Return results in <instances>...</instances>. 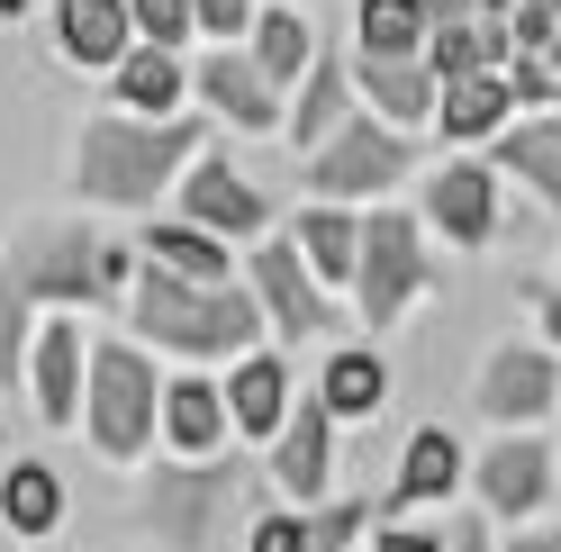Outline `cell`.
<instances>
[{"label": "cell", "mask_w": 561, "mask_h": 552, "mask_svg": "<svg viewBox=\"0 0 561 552\" xmlns=\"http://www.w3.org/2000/svg\"><path fill=\"white\" fill-rule=\"evenodd\" d=\"M208 146L199 118H127V110H100L73 136V191L100 199V209H146L163 199V182Z\"/></svg>", "instance_id": "cell-1"}, {"label": "cell", "mask_w": 561, "mask_h": 552, "mask_svg": "<svg viewBox=\"0 0 561 552\" xmlns=\"http://www.w3.org/2000/svg\"><path fill=\"white\" fill-rule=\"evenodd\" d=\"M127 308H136V335H146V344H163V354H191V363L244 354V344L263 335V308H254V290H236V281L199 290V281H172V272H154V263L136 272Z\"/></svg>", "instance_id": "cell-2"}, {"label": "cell", "mask_w": 561, "mask_h": 552, "mask_svg": "<svg viewBox=\"0 0 561 552\" xmlns=\"http://www.w3.org/2000/svg\"><path fill=\"white\" fill-rule=\"evenodd\" d=\"M154 363L136 344H91L82 354V426L110 462H136L154 444Z\"/></svg>", "instance_id": "cell-3"}, {"label": "cell", "mask_w": 561, "mask_h": 552, "mask_svg": "<svg viewBox=\"0 0 561 552\" xmlns=\"http://www.w3.org/2000/svg\"><path fill=\"white\" fill-rule=\"evenodd\" d=\"M444 281V272L426 263V235H416L408 209H380L363 218V245H354V290H363V326H390L399 308H416Z\"/></svg>", "instance_id": "cell-4"}, {"label": "cell", "mask_w": 561, "mask_h": 552, "mask_svg": "<svg viewBox=\"0 0 561 552\" xmlns=\"http://www.w3.org/2000/svg\"><path fill=\"white\" fill-rule=\"evenodd\" d=\"M244 480L227 462H182V471H154L146 498H136V516H146V534L172 543V552H218V526L236 507Z\"/></svg>", "instance_id": "cell-5"}, {"label": "cell", "mask_w": 561, "mask_h": 552, "mask_svg": "<svg viewBox=\"0 0 561 552\" xmlns=\"http://www.w3.org/2000/svg\"><path fill=\"white\" fill-rule=\"evenodd\" d=\"M118 272L127 263L100 245L91 227H27L19 245H10V281L27 299H110Z\"/></svg>", "instance_id": "cell-6"}, {"label": "cell", "mask_w": 561, "mask_h": 552, "mask_svg": "<svg viewBox=\"0 0 561 552\" xmlns=\"http://www.w3.org/2000/svg\"><path fill=\"white\" fill-rule=\"evenodd\" d=\"M408 172V136L399 127H371V118H344L318 154H308V191L327 199H363V191H390Z\"/></svg>", "instance_id": "cell-7"}, {"label": "cell", "mask_w": 561, "mask_h": 552, "mask_svg": "<svg viewBox=\"0 0 561 552\" xmlns=\"http://www.w3.org/2000/svg\"><path fill=\"white\" fill-rule=\"evenodd\" d=\"M244 290H254V308H263V326H280V335H335V308H327V290L308 281V263L290 254V235H263L254 245V263H244Z\"/></svg>", "instance_id": "cell-8"}, {"label": "cell", "mask_w": 561, "mask_h": 552, "mask_svg": "<svg viewBox=\"0 0 561 552\" xmlns=\"http://www.w3.org/2000/svg\"><path fill=\"white\" fill-rule=\"evenodd\" d=\"M182 227H199V235H263V227H272V199L244 182V172H227L218 154H191Z\"/></svg>", "instance_id": "cell-9"}, {"label": "cell", "mask_w": 561, "mask_h": 552, "mask_svg": "<svg viewBox=\"0 0 561 552\" xmlns=\"http://www.w3.org/2000/svg\"><path fill=\"white\" fill-rule=\"evenodd\" d=\"M27 381H37L46 426H82V326L73 318L27 326Z\"/></svg>", "instance_id": "cell-10"}, {"label": "cell", "mask_w": 561, "mask_h": 552, "mask_svg": "<svg viewBox=\"0 0 561 552\" xmlns=\"http://www.w3.org/2000/svg\"><path fill=\"white\" fill-rule=\"evenodd\" d=\"M426 218L453 245H489V235H499V172L489 163H444L426 182Z\"/></svg>", "instance_id": "cell-11"}, {"label": "cell", "mask_w": 561, "mask_h": 552, "mask_svg": "<svg viewBox=\"0 0 561 552\" xmlns=\"http://www.w3.org/2000/svg\"><path fill=\"white\" fill-rule=\"evenodd\" d=\"M552 407V354H535V344H499L480 371V417H499L525 435V417H543Z\"/></svg>", "instance_id": "cell-12"}, {"label": "cell", "mask_w": 561, "mask_h": 552, "mask_svg": "<svg viewBox=\"0 0 561 552\" xmlns=\"http://www.w3.org/2000/svg\"><path fill=\"white\" fill-rule=\"evenodd\" d=\"M327 471H335V417L308 399V407H290V417H280V435H272V480L308 507V498L327 490Z\"/></svg>", "instance_id": "cell-13"}, {"label": "cell", "mask_w": 561, "mask_h": 552, "mask_svg": "<svg viewBox=\"0 0 561 552\" xmlns=\"http://www.w3.org/2000/svg\"><path fill=\"white\" fill-rule=\"evenodd\" d=\"M471 480H480V498L499 507V516H525V507H543V498H552V453H543L535 435H499V444L480 453Z\"/></svg>", "instance_id": "cell-14"}, {"label": "cell", "mask_w": 561, "mask_h": 552, "mask_svg": "<svg viewBox=\"0 0 561 552\" xmlns=\"http://www.w3.org/2000/svg\"><path fill=\"white\" fill-rule=\"evenodd\" d=\"M199 100H208V110H218L227 127H244V136H272V127H280V110H272V82L254 73V55H236V46L199 55Z\"/></svg>", "instance_id": "cell-15"}, {"label": "cell", "mask_w": 561, "mask_h": 552, "mask_svg": "<svg viewBox=\"0 0 561 552\" xmlns=\"http://www.w3.org/2000/svg\"><path fill=\"white\" fill-rule=\"evenodd\" d=\"M218 399H227V426H236V435L272 444L280 417H290V371H280V354H244V363H236V381H227Z\"/></svg>", "instance_id": "cell-16"}, {"label": "cell", "mask_w": 561, "mask_h": 552, "mask_svg": "<svg viewBox=\"0 0 561 552\" xmlns=\"http://www.w3.org/2000/svg\"><path fill=\"white\" fill-rule=\"evenodd\" d=\"M444 490H462V444L444 426H416L399 453V490H380V507H435Z\"/></svg>", "instance_id": "cell-17"}, {"label": "cell", "mask_w": 561, "mask_h": 552, "mask_svg": "<svg viewBox=\"0 0 561 552\" xmlns=\"http://www.w3.org/2000/svg\"><path fill=\"white\" fill-rule=\"evenodd\" d=\"M154 426L182 444V453H199V462H208V453L227 444V399L208 390V381H172V390L154 399Z\"/></svg>", "instance_id": "cell-18"}, {"label": "cell", "mask_w": 561, "mask_h": 552, "mask_svg": "<svg viewBox=\"0 0 561 552\" xmlns=\"http://www.w3.org/2000/svg\"><path fill=\"white\" fill-rule=\"evenodd\" d=\"M55 37L73 64H118L127 55V0H55Z\"/></svg>", "instance_id": "cell-19"}, {"label": "cell", "mask_w": 561, "mask_h": 552, "mask_svg": "<svg viewBox=\"0 0 561 552\" xmlns=\"http://www.w3.org/2000/svg\"><path fill=\"white\" fill-rule=\"evenodd\" d=\"M380 399H390V363H380L371 344H335V363L318 381V407L327 417H371Z\"/></svg>", "instance_id": "cell-20"}, {"label": "cell", "mask_w": 561, "mask_h": 552, "mask_svg": "<svg viewBox=\"0 0 561 552\" xmlns=\"http://www.w3.org/2000/svg\"><path fill=\"white\" fill-rule=\"evenodd\" d=\"M435 110H444V136H499L516 118V100L499 73H453V82H435Z\"/></svg>", "instance_id": "cell-21"}, {"label": "cell", "mask_w": 561, "mask_h": 552, "mask_svg": "<svg viewBox=\"0 0 561 552\" xmlns=\"http://www.w3.org/2000/svg\"><path fill=\"white\" fill-rule=\"evenodd\" d=\"M499 163L516 172V182L543 191V209H561V127H552V118H525V127L507 118V127H499Z\"/></svg>", "instance_id": "cell-22"}, {"label": "cell", "mask_w": 561, "mask_h": 552, "mask_svg": "<svg viewBox=\"0 0 561 552\" xmlns=\"http://www.w3.org/2000/svg\"><path fill=\"white\" fill-rule=\"evenodd\" d=\"M354 245H363V218H344V209H308L299 235H290L308 281H354Z\"/></svg>", "instance_id": "cell-23"}, {"label": "cell", "mask_w": 561, "mask_h": 552, "mask_svg": "<svg viewBox=\"0 0 561 552\" xmlns=\"http://www.w3.org/2000/svg\"><path fill=\"white\" fill-rule=\"evenodd\" d=\"M354 82L371 91V110L390 118V127H416V118L435 110V73H426L416 55H399V64H371V55H363V73H354Z\"/></svg>", "instance_id": "cell-24"}, {"label": "cell", "mask_w": 561, "mask_h": 552, "mask_svg": "<svg viewBox=\"0 0 561 552\" xmlns=\"http://www.w3.org/2000/svg\"><path fill=\"white\" fill-rule=\"evenodd\" d=\"M344 91H354V82H344V64L335 55H308V73H299V127H290L299 154H318L327 136L344 127Z\"/></svg>", "instance_id": "cell-25"}, {"label": "cell", "mask_w": 561, "mask_h": 552, "mask_svg": "<svg viewBox=\"0 0 561 552\" xmlns=\"http://www.w3.org/2000/svg\"><path fill=\"white\" fill-rule=\"evenodd\" d=\"M146 263L172 272V281H199V290L227 281V245H218V235H199V227H154L146 235Z\"/></svg>", "instance_id": "cell-26"}, {"label": "cell", "mask_w": 561, "mask_h": 552, "mask_svg": "<svg viewBox=\"0 0 561 552\" xmlns=\"http://www.w3.org/2000/svg\"><path fill=\"white\" fill-rule=\"evenodd\" d=\"M0 516H10V534H55L64 480H55L46 462H10V480H0Z\"/></svg>", "instance_id": "cell-27"}, {"label": "cell", "mask_w": 561, "mask_h": 552, "mask_svg": "<svg viewBox=\"0 0 561 552\" xmlns=\"http://www.w3.org/2000/svg\"><path fill=\"white\" fill-rule=\"evenodd\" d=\"M308 55H318V37H308V19L299 10H263L254 19V73L280 91V82H299L308 73Z\"/></svg>", "instance_id": "cell-28"}, {"label": "cell", "mask_w": 561, "mask_h": 552, "mask_svg": "<svg viewBox=\"0 0 561 552\" xmlns=\"http://www.w3.org/2000/svg\"><path fill=\"white\" fill-rule=\"evenodd\" d=\"M354 37L371 64H399L426 46V19H416V0H354Z\"/></svg>", "instance_id": "cell-29"}, {"label": "cell", "mask_w": 561, "mask_h": 552, "mask_svg": "<svg viewBox=\"0 0 561 552\" xmlns=\"http://www.w3.org/2000/svg\"><path fill=\"white\" fill-rule=\"evenodd\" d=\"M118 100H127V118H172V100H182V64H172L163 46L118 55Z\"/></svg>", "instance_id": "cell-30"}, {"label": "cell", "mask_w": 561, "mask_h": 552, "mask_svg": "<svg viewBox=\"0 0 561 552\" xmlns=\"http://www.w3.org/2000/svg\"><path fill=\"white\" fill-rule=\"evenodd\" d=\"M299 526H308V552H354V534L371 526V498H335L318 516H299Z\"/></svg>", "instance_id": "cell-31"}, {"label": "cell", "mask_w": 561, "mask_h": 552, "mask_svg": "<svg viewBox=\"0 0 561 552\" xmlns=\"http://www.w3.org/2000/svg\"><path fill=\"white\" fill-rule=\"evenodd\" d=\"M127 37H146V46H182L191 37V0H127Z\"/></svg>", "instance_id": "cell-32"}, {"label": "cell", "mask_w": 561, "mask_h": 552, "mask_svg": "<svg viewBox=\"0 0 561 552\" xmlns=\"http://www.w3.org/2000/svg\"><path fill=\"white\" fill-rule=\"evenodd\" d=\"M19 363H27V290L0 272V390L19 381Z\"/></svg>", "instance_id": "cell-33"}, {"label": "cell", "mask_w": 561, "mask_h": 552, "mask_svg": "<svg viewBox=\"0 0 561 552\" xmlns=\"http://www.w3.org/2000/svg\"><path fill=\"white\" fill-rule=\"evenodd\" d=\"M191 27H208L218 46H236L244 27H254V0H191Z\"/></svg>", "instance_id": "cell-34"}, {"label": "cell", "mask_w": 561, "mask_h": 552, "mask_svg": "<svg viewBox=\"0 0 561 552\" xmlns=\"http://www.w3.org/2000/svg\"><path fill=\"white\" fill-rule=\"evenodd\" d=\"M499 82H507V100H552V64L516 55V64H499Z\"/></svg>", "instance_id": "cell-35"}, {"label": "cell", "mask_w": 561, "mask_h": 552, "mask_svg": "<svg viewBox=\"0 0 561 552\" xmlns=\"http://www.w3.org/2000/svg\"><path fill=\"white\" fill-rule=\"evenodd\" d=\"M244 552H308V526L299 516H254V543Z\"/></svg>", "instance_id": "cell-36"}, {"label": "cell", "mask_w": 561, "mask_h": 552, "mask_svg": "<svg viewBox=\"0 0 561 552\" xmlns=\"http://www.w3.org/2000/svg\"><path fill=\"white\" fill-rule=\"evenodd\" d=\"M371 552H444V543H435V534H416V526H380Z\"/></svg>", "instance_id": "cell-37"}, {"label": "cell", "mask_w": 561, "mask_h": 552, "mask_svg": "<svg viewBox=\"0 0 561 552\" xmlns=\"http://www.w3.org/2000/svg\"><path fill=\"white\" fill-rule=\"evenodd\" d=\"M416 19H426V27H453V19H471V0H416Z\"/></svg>", "instance_id": "cell-38"}, {"label": "cell", "mask_w": 561, "mask_h": 552, "mask_svg": "<svg viewBox=\"0 0 561 552\" xmlns=\"http://www.w3.org/2000/svg\"><path fill=\"white\" fill-rule=\"evenodd\" d=\"M453 552H489V526H480V516H462V526H453Z\"/></svg>", "instance_id": "cell-39"}, {"label": "cell", "mask_w": 561, "mask_h": 552, "mask_svg": "<svg viewBox=\"0 0 561 552\" xmlns=\"http://www.w3.org/2000/svg\"><path fill=\"white\" fill-rule=\"evenodd\" d=\"M543 335L561 344V290H543Z\"/></svg>", "instance_id": "cell-40"}, {"label": "cell", "mask_w": 561, "mask_h": 552, "mask_svg": "<svg viewBox=\"0 0 561 552\" xmlns=\"http://www.w3.org/2000/svg\"><path fill=\"white\" fill-rule=\"evenodd\" d=\"M507 552H561V534H516Z\"/></svg>", "instance_id": "cell-41"}, {"label": "cell", "mask_w": 561, "mask_h": 552, "mask_svg": "<svg viewBox=\"0 0 561 552\" xmlns=\"http://www.w3.org/2000/svg\"><path fill=\"white\" fill-rule=\"evenodd\" d=\"M516 10V0H471V19H507Z\"/></svg>", "instance_id": "cell-42"}, {"label": "cell", "mask_w": 561, "mask_h": 552, "mask_svg": "<svg viewBox=\"0 0 561 552\" xmlns=\"http://www.w3.org/2000/svg\"><path fill=\"white\" fill-rule=\"evenodd\" d=\"M19 10H27V0H0V19H19Z\"/></svg>", "instance_id": "cell-43"}, {"label": "cell", "mask_w": 561, "mask_h": 552, "mask_svg": "<svg viewBox=\"0 0 561 552\" xmlns=\"http://www.w3.org/2000/svg\"><path fill=\"white\" fill-rule=\"evenodd\" d=\"M543 10H552V19H561V0H543Z\"/></svg>", "instance_id": "cell-44"}, {"label": "cell", "mask_w": 561, "mask_h": 552, "mask_svg": "<svg viewBox=\"0 0 561 552\" xmlns=\"http://www.w3.org/2000/svg\"><path fill=\"white\" fill-rule=\"evenodd\" d=\"M280 10H290V0H280Z\"/></svg>", "instance_id": "cell-45"}]
</instances>
